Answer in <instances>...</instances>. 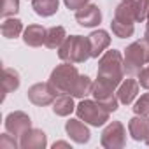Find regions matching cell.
<instances>
[{
    "label": "cell",
    "mask_w": 149,
    "mask_h": 149,
    "mask_svg": "<svg viewBox=\"0 0 149 149\" xmlns=\"http://www.w3.org/2000/svg\"><path fill=\"white\" fill-rule=\"evenodd\" d=\"M147 21H149V14H147Z\"/></svg>",
    "instance_id": "34"
},
{
    "label": "cell",
    "mask_w": 149,
    "mask_h": 149,
    "mask_svg": "<svg viewBox=\"0 0 149 149\" xmlns=\"http://www.w3.org/2000/svg\"><path fill=\"white\" fill-rule=\"evenodd\" d=\"M139 81H135V79H123V83L118 86V91H116V95H118V98H119V104H123V105H130V104H133L135 102V98H137V95H139Z\"/></svg>",
    "instance_id": "14"
},
{
    "label": "cell",
    "mask_w": 149,
    "mask_h": 149,
    "mask_svg": "<svg viewBox=\"0 0 149 149\" xmlns=\"http://www.w3.org/2000/svg\"><path fill=\"white\" fill-rule=\"evenodd\" d=\"M149 14V0H137V23L147 19Z\"/></svg>",
    "instance_id": "28"
},
{
    "label": "cell",
    "mask_w": 149,
    "mask_h": 149,
    "mask_svg": "<svg viewBox=\"0 0 149 149\" xmlns=\"http://www.w3.org/2000/svg\"><path fill=\"white\" fill-rule=\"evenodd\" d=\"M91 91H93V83H91V79L88 77V76H79V79L76 81V84H74V88H72V91H70V95L74 97V98H86L88 95H91Z\"/></svg>",
    "instance_id": "23"
},
{
    "label": "cell",
    "mask_w": 149,
    "mask_h": 149,
    "mask_svg": "<svg viewBox=\"0 0 149 149\" xmlns=\"http://www.w3.org/2000/svg\"><path fill=\"white\" fill-rule=\"evenodd\" d=\"M76 114L79 119H83L84 123L91 125V126H102L109 121V111L105 107H102L97 100H86L83 98L81 104L76 107Z\"/></svg>",
    "instance_id": "5"
},
{
    "label": "cell",
    "mask_w": 149,
    "mask_h": 149,
    "mask_svg": "<svg viewBox=\"0 0 149 149\" xmlns=\"http://www.w3.org/2000/svg\"><path fill=\"white\" fill-rule=\"evenodd\" d=\"M18 146H19V142H18L16 137L11 135L9 132L0 137V149H16Z\"/></svg>",
    "instance_id": "27"
},
{
    "label": "cell",
    "mask_w": 149,
    "mask_h": 149,
    "mask_svg": "<svg viewBox=\"0 0 149 149\" xmlns=\"http://www.w3.org/2000/svg\"><path fill=\"white\" fill-rule=\"evenodd\" d=\"M65 39H67V32H65L63 26H51V28L47 30V33H46V42H44V46L49 47V49H58V47L63 44Z\"/></svg>",
    "instance_id": "22"
},
{
    "label": "cell",
    "mask_w": 149,
    "mask_h": 149,
    "mask_svg": "<svg viewBox=\"0 0 149 149\" xmlns=\"http://www.w3.org/2000/svg\"><path fill=\"white\" fill-rule=\"evenodd\" d=\"M19 83H21L19 74H18L14 68L4 67V70H2V91H4V98H6L9 93L16 91V90L19 88Z\"/></svg>",
    "instance_id": "18"
},
{
    "label": "cell",
    "mask_w": 149,
    "mask_h": 149,
    "mask_svg": "<svg viewBox=\"0 0 149 149\" xmlns=\"http://www.w3.org/2000/svg\"><path fill=\"white\" fill-rule=\"evenodd\" d=\"M121 2H125V0H121Z\"/></svg>",
    "instance_id": "35"
},
{
    "label": "cell",
    "mask_w": 149,
    "mask_h": 149,
    "mask_svg": "<svg viewBox=\"0 0 149 149\" xmlns=\"http://www.w3.org/2000/svg\"><path fill=\"white\" fill-rule=\"evenodd\" d=\"M133 112L139 116H149V93H144L140 98H137L133 104Z\"/></svg>",
    "instance_id": "25"
},
{
    "label": "cell",
    "mask_w": 149,
    "mask_h": 149,
    "mask_svg": "<svg viewBox=\"0 0 149 149\" xmlns=\"http://www.w3.org/2000/svg\"><path fill=\"white\" fill-rule=\"evenodd\" d=\"M111 28H112V33L118 37V39H128L133 35L135 32V26L133 23H125V21H119V19H112L111 21Z\"/></svg>",
    "instance_id": "24"
},
{
    "label": "cell",
    "mask_w": 149,
    "mask_h": 149,
    "mask_svg": "<svg viewBox=\"0 0 149 149\" xmlns=\"http://www.w3.org/2000/svg\"><path fill=\"white\" fill-rule=\"evenodd\" d=\"M19 11V0H2V18H13Z\"/></svg>",
    "instance_id": "26"
},
{
    "label": "cell",
    "mask_w": 149,
    "mask_h": 149,
    "mask_svg": "<svg viewBox=\"0 0 149 149\" xmlns=\"http://www.w3.org/2000/svg\"><path fill=\"white\" fill-rule=\"evenodd\" d=\"M100 144L105 149H121L126 146V130L121 121H111L100 137Z\"/></svg>",
    "instance_id": "6"
},
{
    "label": "cell",
    "mask_w": 149,
    "mask_h": 149,
    "mask_svg": "<svg viewBox=\"0 0 149 149\" xmlns=\"http://www.w3.org/2000/svg\"><path fill=\"white\" fill-rule=\"evenodd\" d=\"M76 107L77 105H74V97L72 95H60L54 102H53V112L56 114V116H61V118H65V116H70L74 111H76Z\"/></svg>",
    "instance_id": "19"
},
{
    "label": "cell",
    "mask_w": 149,
    "mask_h": 149,
    "mask_svg": "<svg viewBox=\"0 0 149 149\" xmlns=\"http://www.w3.org/2000/svg\"><path fill=\"white\" fill-rule=\"evenodd\" d=\"M4 125H6V130H7L11 135L21 137L25 132H28V130L32 128V119H30V116H28L26 112H23V111H14V112L7 114Z\"/></svg>",
    "instance_id": "9"
},
{
    "label": "cell",
    "mask_w": 149,
    "mask_h": 149,
    "mask_svg": "<svg viewBox=\"0 0 149 149\" xmlns=\"http://www.w3.org/2000/svg\"><path fill=\"white\" fill-rule=\"evenodd\" d=\"M47 30L40 25H28L23 32V42L30 47H40L46 42Z\"/></svg>",
    "instance_id": "16"
},
{
    "label": "cell",
    "mask_w": 149,
    "mask_h": 149,
    "mask_svg": "<svg viewBox=\"0 0 149 149\" xmlns=\"http://www.w3.org/2000/svg\"><path fill=\"white\" fill-rule=\"evenodd\" d=\"M53 147H54V149H58V147H65V149H68L70 144H68V142H63V140H58V142L53 144Z\"/></svg>",
    "instance_id": "31"
},
{
    "label": "cell",
    "mask_w": 149,
    "mask_h": 149,
    "mask_svg": "<svg viewBox=\"0 0 149 149\" xmlns=\"http://www.w3.org/2000/svg\"><path fill=\"white\" fill-rule=\"evenodd\" d=\"M65 132L74 142H77V144H86L91 139L90 128L86 126V123H83V119H68L65 123Z\"/></svg>",
    "instance_id": "11"
},
{
    "label": "cell",
    "mask_w": 149,
    "mask_h": 149,
    "mask_svg": "<svg viewBox=\"0 0 149 149\" xmlns=\"http://www.w3.org/2000/svg\"><path fill=\"white\" fill-rule=\"evenodd\" d=\"M139 84H140L144 90H149V65L144 67V68L139 72Z\"/></svg>",
    "instance_id": "29"
},
{
    "label": "cell",
    "mask_w": 149,
    "mask_h": 149,
    "mask_svg": "<svg viewBox=\"0 0 149 149\" xmlns=\"http://www.w3.org/2000/svg\"><path fill=\"white\" fill-rule=\"evenodd\" d=\"M26 95H28V100L33 105H39V107L51 105L60 97V93L56 91V88L49 81L47 83H37V84L30 86L28 91H26Z\"/></svg>",
    "instance_id": "7"
},
{
    "label": "cell",
    "mask_w": 149,
    "mask_h": 149,
    "mask_svg": "<svg viewBox=\"0 0 149 149\" xmlns=\"http://www.w3.org/2000/svg\"><path fill=\"white\" fill-rule=\"evenodd\" d=\"M76 21L84 26V28H93V26H98L100 21H102V13L98 9V6L95 4H86L84 7L77 9L76 11Z\"/></svg>",
    "instance_id": "10"
},
{
    "label": "cell",
    "mask_w": 149,
    "mask_h": 149,
    "mask_svg": "<svg viewBox=\"0 0 149 149\" xmlns=\"http://www.w3.org/2000/svg\"><path fill=\"white\" fill-rule=\"evenodd\" d=\"M60 0H32V9L35 11L37 16L49 18L58 13Z\"/></svg>",
    "instance_id": "20"
},
{
    "label": "cell",
    "mask_w": 149,
    "mask_h": 149,
    "mask_svg": "<svg viewBox=\"0 0 149 149\" xmlns=\"http://www.w3.org/2000/svg\"><path fill=\"white\" fill-rule=\"evenodd\" d=\"M128 132L132 135L133 140L140 142V140H147L149 139V119L147 116H135L128 121Z\"/></svg>",
    "instance_id": "15"
},
{
    "label": "cell",
    "mask_w": 149,
    "mask_h": 149,
    "mask_svg": "<svg viewBox=\"0 0 149 149\" xmlns=\"http://www.w3.org/2000/svg\"><path fill=\"white\" fill-rule=\"evenodd\" d=\"M146 63H149V42L146 39L132 42L125 49V56H123L125 74H128V76H139V72L144 68Z\"/></svg>",
    "instance_id": "3"
},
{
    "label": "cell",
    "mask_w": 149,
    "mask_h": 149,
    "mask_svg": "<svg viewBox=\"0 0 149 149\" xmlns=\"http://www.w3.org/2000/svg\"><path fill=\"white\" fill-rule=\"evenodd\" d=\"M97 79L112 86L114 90L123 83L125 65H123V54L118 49H111V51H105L102 54V58L98 60Z\"/></svg>",
    "instance_id": "1"
},
{
    "label": "cell",
    "mask_w": 149,
    "mask_h": 149,
    "mask_svg": "<svg viewBox=\"0 0 149 149\" xmlns=\"http://www.w3.org/2000/svg\"><path fill=\"white\" fill-rule=\"evenodd\" d=\"M81 74L77 72L76 65H72L70 61H65L61 65H58L49 76V83L56 88V91L60 95H70L74 84H76V81L79 79Z\"/></svg>",
    "instance_id": "4"
},
{
    "label": "cell",
    "mask_w": 149,
    "mask_h": 149,
    "mask_svg": "<svg viewBox=\"0 0 149 149\" xmlns=\"http://www.w3.org/2000/svg\"><path fill=\"white\" fill-rule=\"evenodd\" d=\"M90 40V49H91V58H98L109 46H111V35L105 30H95L88 35Z\"/></svg>",
    "instance_id": "13"
},
{
    "label": "cell",
    "mask_w": 149,
    "mask_h": 149,
    "mask_svg": "<svg viewBox=\"0 0 149 149\" xmlns=\"http://www.w3.org/2000/svg\"><path fill=\"white\" fill-rule=\"evenodd\" d=\"M144 39L149 42V25H147V28H146V33H144Z\"/></svg>",
    "instance_id": "32"
},
{
    "label": "cell",
    "mask_w": 149,
    "mask_h": 149,
    "mask_svg": "<svg viewBox=\"0 0 149 149\" xmlns=\"http://www.w3.org/2000/svg\"><path fill=\"white\" fill-rule=\"evenodd\" d=\"M58 56L63 61L70 63H84L88 58H91L90 40L83 35H70L63 40V44L58 47Z\"/></svg>",
    "instance_id": "2"
},
{
    "label": "cell",
    "mask_w": 149,
    "mask_h": 149,
    "mask_svg": "<svg viewBox=\"0 0 149 149\" xmlns=\"http://www.w3.org/2000/svg\"><path fill=\"white\" fill-rule=\"evenodd\" d=\"M63 4L70 9V11H77L81 7H84L86 4H90V0H63Z\"/></svg>",
    "instance_id": "30"
},
{
    "label": "cell",
    "mask_w": 149,
    "mask_h": 149,
    "mask_svg": "<svg viewBox=\"0 0 149 149\" xmlns=\"http://www.w3.org/2000/svg\"><path fill=\"white\" fill-rule=\"evenodd\" d=\"M47 146V135L39 128H30L19 137L21 149H44Z\"/></svg>",
    "instance_id": "12"
},
{
    "label": "cell",
    "mask_w": 149,
    "mask_h": 149,
    "mask_svg": "<svg viewBox=\"0 0 149 149\" xmlns=\"http://www.w3.org/2000/svg\"><path fill=\"white\" fill-rule=\"evenodd\" d=\"M91 95H93V98L102 105V107H105L109 112H114V111H118V107H119V98H118V95L114 93V88L112 86H109V84H105V83H102V81H95L93 83V91H91Z\"/></svg>",
    "instance_id": "8"
},
{
    "label": "cell",
    "mask_w": 149,
    "mask_h": 149,
    "mask_svg": "<svg viewBox=\"0 0 149 149\" xmlns=\"http://www.w3.org/2000/svg\"><path fill=\"white\" fill-rule=\"evenodd\" d=\"M146 144H147V146H149V139H147V140H146Z\"/></svg>",
    "instance_id": "33"
},
{
    "label": "cell",
    "mask_w": 149,
    "mask_h": 149,
    "mask_svg": "<svg viewBox=\"0 0 149 149\" xmlns=\"http://www.w3.org/2000/svg\"><path fill=\"white\" fill-rule=\"evenodd\" d=\"M114 18L125 23H137V2L135 0L121 2L114 11Z\"/></svg>",
    "instance_id": "17"
},
{
    "label": "cell",
    "mask_w": 149,
    "mask_h": 149,
    "mask_svg": "<svg viewBox=\"0 0 149 149\" xmlns=\"http://www.w3.org/2000/svg\"><path fill=\"white\" fill-rule=\"evenodd\" d=\"M0 32H2V35L6 39H16L21 35L23 30V21L18 19V18H6L4 23L0 25Z\"/></svg>",
    "instance_id": "21"
}]
</instances>
